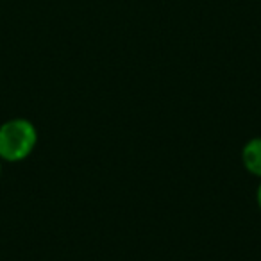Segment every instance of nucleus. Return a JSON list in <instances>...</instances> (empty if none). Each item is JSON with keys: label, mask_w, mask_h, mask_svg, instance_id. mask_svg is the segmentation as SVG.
Listing matches in <instances>:
<instances>
[{"label": "nucleus", "mask_w": 261, "mask_h": 261, "mask_svg": "<svg viewBox=\"0 0 261 261\" xmlns=\"http://www.w3.org/2000/svg\"><path fill=\"white\" fill-rule=\"evenodd\" d=\"M38 130L27 118H13L0 125V160L18 163L33 154Z\"/></svg>", "instance_id": "1"}, {"label": "nucleus", "mask_w": 261, "mask_h": 261, "mask_svg": "<svg viewBox=\"0 0 261 261\" xmlns=\"http://www.w3.org/2000/svg\"><path fill=\"white\" fill-rule=\"evenodd\" d=\"M242 163L249 174L261 179V136L252 138L242 149Z\"/></svg>", "instance_id": "2"}, {"label": "nucleus", "mask_w": 261, "mask_h": 261, "mask_svg": "<svg viewBox=\"0 0 261 261\" xmlns=\"http://www.w3.org/2000/svg\"><path fill=\"white\" fill-rule=\"evenodd\" d=\"M256 202H257V207H259V211H261V182L256 190Z\"/></svg>", "instance_id": "3"}, {"label": "nucleus", "mask_w": 261, "mask_h": 261, "mask_svg": "<svg viewBox=\"0 0 261 261\" xmlns=\"http://www.w3.org/2000/svg\"><path fill=\"white\" fill-rule=\"evenodd\" d=\"M0 175H2V160H0Z\"/></svg>", "instance_id": "4"}]
</instances>
